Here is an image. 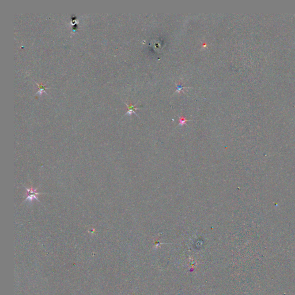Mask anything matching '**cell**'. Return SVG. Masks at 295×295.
Returning <instances> with one entry per match:
<instances>
[{
    "instance_id": "obj_5",
    "label": "cell",
    "mask_w": 295,
    "mask_h": 295,
    "mask_svg": "<svg viewBox=\"0 0 295 295\" xmlns=\"http://www.w3.org/2000/svg\"><path fill=\"white\" fill-rule=\"evenodd\" d=\"M175 84H176V91L175 92V93H176V92H178V93H179V92H180L181 90H183L184 88H191V87H184V86H182V85H177V84H176V83H175Z\"/></svg>"
},
{
    "instance_id": "obj_4",
    "label": "cell",
    "mask_w": 295,
    "mask_h": 295,
    "mask_svg": "<svg viewBox=\"0 0 295 295\" xmlns=\"http://www.w3.org/2000/svg\"><path fill=\"white\" fill-rule=\"evenodd\" d=\"M179 126H183L184 125H185V124H186V123L187 122H188V121H191V120H187V119H186L185 118H184L183 117H179Z\"/></svg>"
},
{
    "instance_id": "obj_2",
    "label": "cell",
    "mask_w": 295,
    "mask_h": 295,
    "mask_svg": "<svg viewBox=\"0 0 295 295\" xmlns=\"http://www.w3.org/2000/svg\"><path fill=\"white\" fill-rule=\"evenodd\" d=\"M124 103H125V102H124ZM125 103L126 104V105L127 106V109H128V110H127V111L126 112V113L125 114V115H126V114H128V115H131L133 113H134L136 115L138 116V115L136 114V113L135 112V110H138V109H139V108L135 107V106H136V104H135V105H134L133 106V105H127V103Z\"/></svg>"
},
{
    "instance_id": "obj_3",
    "label": "cell",
    "mask_w": 295,
    "mask_h": 295,
    "mask_svg": "<svg viewBox=\"0 0 295 295\" xmlns=\"http://www.w3.org/2000/svg\"><path fill=\"white\" fill-rule=\"evenodd\" d=\"M36 84L39 86V91L36 93L35 95H41L42 94L43 92H46V89H48V88H46V85H43L42 83H41L40 84H39L38 83L36 82Z\"/></svg>"
},
{
    "instance_id": "obj_1",
    "label": "cell",
    "mask_w": 295,
    "mask_h": 295,
    "mask_svg": "<svg viewBox=\"0 0 295 295\" xmlns=\"http://www.w3.org/2000/svg\"><path fill=\"white\" fill-rule=\"evenodd\" d=\"M24 188H25L26 190V198L25 200H24V202H27V201H29V202H32L34 200H36L38 202H40L39 200L38 199V196L40 194H43L44 193H42V192H39L37 191V189L38 188H34L33 187H31L30 188H27L25 186H24Z\"/></svg>"
}]
</instances>
